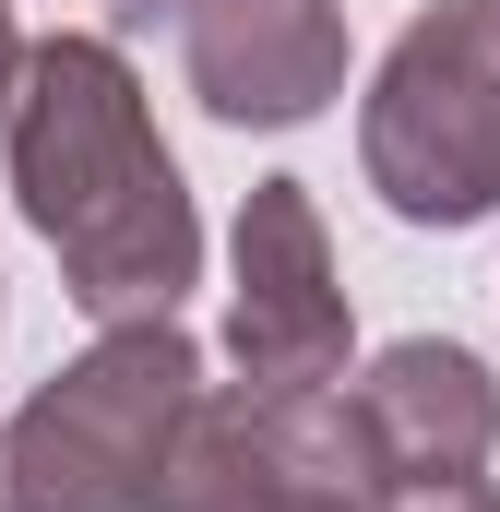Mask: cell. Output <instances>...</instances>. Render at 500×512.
Listing matches in <instances>:
<instances>
[{"label": "cell", "instance_id": "8992f818", "mask_svg": "<svg viewBox=\"0 0 500 512\" xmlns=\"http://www.w3.org/2000/svg\"><path fill=\"white\" fill-rule=\"evenodd\" d=\"M370 441L393 477H477L500 453V382L477 346H441V334H405V346H381L370 382Z\"/></svg>", "mask_w": 500, "mask_h": 512}, {"label": "cell", "instance_id": "9c48e42d", "mask_svg": "<svg viewBox=\"0 0 500 512\" xmlns=\"http://www.w3.org/2000/svg\"><path fill=\"white\" fill-rule=\"evenodd\" d=\"M286 512H381V501H346V489H286Z\"/></svg>", "mask_w": 500, "mask_h": 512}, {"label": "cell", "instance_id": "5b68a950", "mask_svg": "<svg viewBox=\"0 0 500 512\" xmlns=\"http://www.w3.org/2000/svg\"><path fill=\"white\" fill-rule=\"evenodd\" d=\"M179 72L227 131H298L346 96L334 0H179Z\"/></svg>", "mask_w": 500, "mask_h": 512}, {"label": "cell", "instance_id": "ba28073f", "mask_svg": "<svg viewBox=\"0 0 500 512\" xmlns=\"http://www.w3.org/2000/svg\"><path fill=\"white\" fill-rule=\"evenodd\" d=\"M381 512H500V489L489 477H393Z\"/></svg>", "mask_w": 500, "mask_h": 512}, {"label": "cell", "instance_id": "277c9868", "mask_svg": "<svg viewBox=\"0 0 500 512\" xmlns=\"http://www.w3.org/2000/svg\"><path fill=\"white\" fill-rule=\"evenodd\" d=\"M227 358L250 393H310L346 382V286H334V239H322V203L310 179H250L239 239H227Z\"/></svg>", "mask_w": 500, "mask_h": 512}, {"label": "cell", "instance_id": "3957f363", "mask_svg": "<svg viewBox=\"0 0 500 512\" xmlns=\"http://www.w3.org/2000/svg\"><path fill=\"white\" fill-rule=\"evenodd\" d=\"M358 167L405 227L500 215V0H441L381 48L358 96Z\"/></svg>", "mask_w": 500, "mask_h": 512}, {"label": "cell", "instance_id": "52a82bcc", "mask_svg": "<svg viewBox=\"0 0 500 512\" xmlns=\"http://www.w3.org/2000/svg\"><path fill=\"white\" fill-rule=\"evenodd\" d=\"M286 489H310L286 453H274V417L250 382H203V405L179 417L167 465H155V501L143 512H286Z\"/></svg>", "mask_w": 500, "mask_h": 512}, {"label": "cell", "instance_id": "6da1fadb", "mask_svg": "<svg viewBox=\"0 0 500 512\" xmlns=\"http://www.w3.org/2000/svg\"><path fill=\"white\" fill-rule=\"evenodd\" d=\"M0 155H12V203L60 251V286L96 334L179 322V298L203 286V215H191L179 155L155 143L143 84L108 36L24 48V84L0 108Z\"/></svg>", "mask_w": 500, "mask_h": 512}, {"label": "cell", "instance_id": "30bf717a", "mask_svg": "<svg viewBox=\"0 0 500 512\" xmlns=\"http://www.w3.org/2000/svg\"><path fill=\"white\" fill-rule=\"evenodd\" d=\"M12 84H24V36H12V12H0V108H12Z\"/></svg>", "mask_w": 500, "mask_h": 512}, {"label": "cell", "instance_id": "7a4b0ae2", "mask_svg": "<svg viewBox=\"0 0 500 512\" xmlns=\"http://www.w3.org/2000/svg\"><path fill=\"white\" fill-rule=\"evenodd\" d=\"M191 405H203V346L179 322H108L0 429V512H143Z\"/></svg>", "mask_w": 500, "mask_h": 512}]
</instances>
